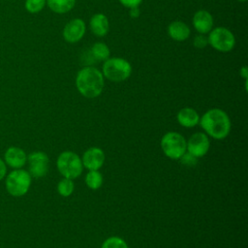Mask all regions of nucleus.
Wrapping results in <instances>:
<instances>
[{
    "mask_svg": "<svg viewBox=\"0 0 248 248\" xmlns=\"http://www.w3.org/2000/svg\"><path fill=\"white\" fill-rule=\"evenodd\" d=\"M105 78L102 72L93 66H84L76 77L78 91L86 98L98 97L104 88Z\"/></svg>",
    "mask_w": 248,
    "mask_h": 248,
    "instance_id": "f257e3e1",
    "label": "nucleus"
},
{
    "mask_svg": "<svg viewBox=\"0 0 248 248\" xmlns=\"http://www.w3.org/2000/svg\"><path fill=\"white\" fill-rule=\"evenodd\" d=\"M199 123L207 135L216 140L225 139L231 131V120L228 114L220 108L207 110Z\"/></svg>",
    "mask_w": 248,
    "mask_h": 248,
    "instance_id": "f03ea898",
    "label": "nucleus"
},
{
    "mask_svg": "<svg viewBox=\"0 0 248 248\" xmlns=\"http://www.w3.org/2000/svg\"><path fill=\"white\" fill-rule=\"evenodd\" d=\"M102 74L104 78L110 81H124L132 74V65L122 57H108L103 63Z\"/></svg>",
    "mask_w": 248,
    "mask_h": 248,
    "instance_id": "7ed1b4c3",
    "label": "nucleus"
},
{
    "mask_svg": "<svg viewBox=\"0 0 248 248\" xmlns=\"http://www.w3.org/2000/svg\"><path fill=\"white\" fill-rule=\"evenodd\" d=\"M31 185L30 173L22 169L12 170L6 177L5 186L10 195L13 197H21L25 195Z\"/></svg>",
    "mask_w": 248,
    "mask_h": 248,
    "instance_id": "20e7f679",
    "label": "nucleus"
},
{
    "mask_svg": "<svg viewBox=\"0 0 248 248\" xmlns=\"http://www.w3.org/2000/svg\"><path fill=\"white\" fill-rule=\"evenodd\" d=\"M57 169L59 172L69 179L77 178L82 172V162L78 154L72 151H64L57 158Z\"/></svg>",
    "mask_w": 248,
    "mask_h": 248,
    "instance_id": "39448f33",
    "label": "nucleus"
},
{
    "mask_svg": "<svg viewBox=\"0 0 248 248\" xmlns=\"http://www.w3.org/2000/svg\"><path fill=\"white\" fill-rule=\"evenodd\" d=\"M208 45L217 51L228 52L235 46V37L233 33L223 26L212 28L208 33Z\"/></svg>",
    "mask_w": 248,
    "mask_h": 248,
    "instance_id": "423d86ee",
    "label": "nucleus"
},
{
    "mask_svg": "<svg viewBox=\"0 0 248 248\" xmlns=\"http://www.w3.org/2000/svg\"><path fill=\"white\" fill-rule=\"evenodd\" d=\"M161 147L170 159H180L186 152L187 142L183 136L176 132H169L163 136L161 140Z\"/></svg>",
    "mask_w": 248,
    "mask_h": 248,
    "instance_id": "0eeeda50",
    "label": "nucleus"
},
{
    "mask_svg": "<svg viewBox=\"0 0 248 248\" xmlns=\"http://www.w3.org/2000/svg\"><path fill=\"white\" fill-rule=\"evenodd\" d=\"M29 165V173L31 176L39 178L45 176L48 171L49 160L46 153L42 151H34L27 156Z\"/></svg>",
    "mask_w": 248,
    "mask_h": 248,
    "instance_id": "6e6552de",
    "label": "nucleus"
},
{
    "mask_svg": "<svg viewBox=\"0 0 248 248\" xmlns=\"http://www.w3.org/2000/svg\"><path fill=\"white\" fill-rule=\"evenodd\" d=\"M86 32L85 22L81 18H73L66 23L62 36L67 43L75 44L79 42Z\"/></svg>",
    "mask_w": 248,
    "mask_h": 248,
    "instance_id": "1a4fd4ad",
    "label": "nucleus"
},
{
    "mask_svg": "<svg viewBox=\"0 0 248 248\" xmlns=\"http://www.w3.org/2000/svg\"><path fill=\"white\" fill-rule=\"evenodd\" d=\"M188 153L194 157H202L205 155L209 149V140L203 133H196L191 136L187 142Z\"/></svg>",
    "mask_w": 248,
    "mask_h": 248,
    "instance_id": "9d476101",
    "label": "nucleus"
},
{
    "mask_svg": "<svg viewBox=\"0 0 248 248\" xmlns=\"http://www.w3.org/2000/svg\"><path fill=\"white\" fill-rule=\"evenodd\" d=\"M105 154L102 149L98 147H91L87 149L81 159L82 166L89 170H98L104 164Z\"/></svg>",
    "mask_w": 248,
    "mask_h": 248,
    "instance_id": "9b49d317",
    "label": "nucleus"
},
{
    "mask_svg": "<svg viewBox=\"0 0 248 248\" xmlns=\"http://www.w3.org/2000/svg\"><path fill=\"white\" fill-rule=\"evenodd\" d=\"M213 16L206 10H199L193 16L192 23L199 34H207L213 28Z\"/></svg>",
    "mask_w": 248,
    "mask_h": 248,
    "instance_id": "f8f14e48",
    "label": "nucleus"
},
{
    "mask_svg": "<svg viewBox=\"0 0 248 248\" xmlns=\"http://www.w3.org/2000/svg\"><path fill=\"white\" fill-rule=\"evenodd\" d=\"M4 162L14 170L21 169L27 162V155L23 149L11 146L4 153Z\"/></svg>",
    "mask_w": 248,
    "mask_h": 248,
    "instance_id": "ddd939ff",
    "label": "nucleus"
},
{
    "mask_svg": "<svg viewBox=\"0 0 248 248\" xmlns=\"http://www.w3.org/2000/svg\"><path fill=\"white\" fill-rule=\"evenodd\" d=\"M167 32L169 37L176 42L186 41L191 35V30L189 26L181 20H174L170 22L168 25Z\"/></svg>",
    "mask_w": 248,
    "mask_h": 248,
    "instance_id": "4468645a",
    "label": "nucleus"
},
{
    "mask_svg": "<svg viewBox=\"0 0 248 248\" xmlns=\"http://www.w3.org/2000/svg\"><path fill=\"white\" fill-rule=\"evenodd\" d=\"M89 28L91 32L97 37H104L108 34L109 29L108 18L102 13L94 14L89 20Z\"/></svg>",
    "mask_w": 248,
    "mask_h": 248,
    "instance_id": "2eb2a0df",
    "label": "nucleus"
},
{
    "mask_svg": "<svg viewBox=\"0 0 248 248\" xmlns=\"http://www.w3.org/2000/svg\"><path fill=\"white\" fill-rule=\"evenodd\" d=\"M178 123L186 128H192L196 126L200 121L198 112L192 108H183L177 113Z\"/></svg>",
    "mask_w": 248,
    "mask_h": 248,
    "instance_id": "dca6fc26",
    "label": "nucleus"
},
{
    "mask_svg": "<svg viewBox=\"0 0 248 248\" xmlns=\"http://www.w3.org/2000/svg\"><path fill=\"white\" fill-rule=\"evenodd\" d=\"M77 0H46V6L55 14H66L76 5Z\"/></svg>",
    "mask_w": 248,
    "mask_h": 248,
    "instance_id": "f3484780",
    "label": "nucleus"
},
{
    "mask_svg": "<svg viewBox=\"0 0 248 248\" xmlns=\"http://www.w3.org/2000/svg\"><path fill=\"white\" fill-rule=\"evenodd\" d=\"M90 53L95 61H105L110 56V50L107 44L96 42L90 48Z\"/></svg>",
    "mask_w": 248,
    "mask_h": 248,
    "instance_id": "a211bd4d",
    "label": "nucleus"
},
{
    "mask_svg": "<svg viewBox=\"0 0 248 248\" xmlns=\"http://www.w3.org/2000/svg\"><path fill=\"white\" fill-rule=\"evenodd\" d=\"M85 183L90 189L97 190L103 183V176L98 170H89L85 176Z\"/></svg>",
    "mask_w": 248,
    "mask_h": 248,
    "instance_id": "6ab92c4d",
    "label": "nucleus"
},
{
    "mask_svg": "<svg viewBox=\"0 0 248 248\" xmlns=\"http://www.w3.org/2000/svg\"><path fill=\"white\" fill-rule=\"evenodd\" d=\"M46 5V0H25L24 8L30 14L41 12Z\"/></svg>",
    "mask_w": 248,
    "mask_h": 248,
    "instance_id": "aec40b11",
    "label": "nucleus"
},
{
    "mask_svg": "<svg viewBox=\"0 0 248 248\" xmlns=\"http://www.w3.org/2000/svg\"><path fill=\"white\" fill-rule=\"evenodd\" d=\"M58 193L63 197H69L74 191V183L72 179L64 178L59 181L57 185Z\"/></svg>",
    "mask_w": 248,
    "mask_h": 248,
    "instance_id": "412c9836",
    "label": "nucleus"
},
{
    "mask_svg": "<svg viewBox=\"0 0 248 248\" xmlns=\"http://www.w3.org/2000/svg\"><path fill=\"white\" fill-rule=\"evenodd\" d=\"M101 248H128V245L122 238L111 236L103 242Z\"/></svg>",
    "mask_w": 248,
    "mask_h": 248,
    "instance_id": "4be33fe9",
    "label": "nucleus"
},
{
    "mask_svg": "<svg viewBox=\"0 0 248 248\" xmlns=\"http://www.w3.org/2000/svg\"><path fill=\"white\" fill-rule=\"evenodd\" d=\"M193 45L197 48H204L208 45L207 37L204 34H198L193 40Z\"/></svg>",
    "mask_w": 248,
    "mask_h": 248,
    "instance_id": "5701e85b",
    "label": "nucleus"
},
{
    "mask_svg": "<svg viewBox=\"0 0 248 248\" xmlns=\"http://www.w3.org/2000/svg\"><path fill=\"white\" fill-rule=\"evenodd\" d=\"M120 2V4L128 9H131V8H136V7H139L142 0H118Z\"/></svg>",
    "mask_w": 248,
    "mask_h": 248,
    "instance_id": "b1692460",
    "label": "nucleus"
},
{
    "mask_svg": "<svg viewBox=\"0 0 248 248\" xmlns=\"http://www.w3.org/2000/svg\"><path fill=\"white\" fill-rule=\"evenodd\" d=\"M181 161L183 164L185 165H188V166H193L196 164L197 160H196V157H194L193 155H191L190 153H184L182 156H181Z\"/></svg>",
    "mask_w": 248,
    "mask_h": 248,
    "instance_id": "393cba45",
    "label": "nucleus"
},
{
    "mask_svg": "<svg viewBox=\"0 0 248 248\" xmlns=\"http://www.w3.org/2000/svg\"><path fill=\"white\" fill-rule=\"evenodd\" d=\"M7 173V165L5 164L4 160L0 158V180H2Z\"/></svg>",
    "mask_w": 248,
    "mask_h": 248,
    "instance_id": "a878e982",
    "label": "nucleus"
},
{
    "mask_svg": "<svg viewBox=\"0 0 248 248\" xmlns=\"http://www.w3.org/2000/svg\"><path fill=\"white\" fill-rule=\"evenodd\" d=\"M129 10H130V16H131V17H138V16H140L139 7L131 8V9H129Z\"/></svg>",
    "mask_w": 248,
    "mask_h": 248,
    "instance_id": "bb28decb",
    "label": "nucleus"
},
{
    "mask_svg": "<svg viewBox=\"0 0 248 248\" xmlns=\"http://www.w3.org/2000/svg\"><path fill=\"white\" fill-rule=\"evenodd\" d=\"M239 74L240 76L244 78V79H247L248 78V68L246 66H243L240 68V71H239Z\"/></svg>",
    "mask_w": 248,
    "mask_h": 248,
    "instance_id": "cd10ccee",
    "label": "nucleus"
},
{
    "mask_svg": "<svg viewBox=\"0 0 248 248\" xmlns=\"http://www.w3.org/2000/svg\"><path fill=\"white\" fill-rule=\"evenodd\" d=\"M237 1H239V2H246L247 0H237Z\"/></svg>",
    "mask_w": 248,
    "mask_h": 248,
    "instance_id": "c85d7f7f",
    "label": "nucleus"
}]
</instances>
